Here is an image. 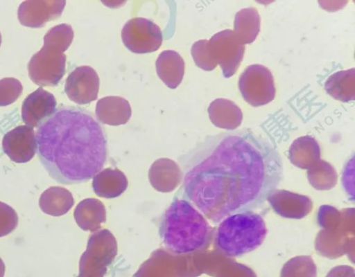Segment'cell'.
<instances>
[{
    "label": "cell",
    "instance_id": "cell-19",
    "mask_svg": "<svg viewBox=\"0 0 355 277\" xmlns=\"http://www.w3.org/2000/svg\"><path fill=\"white\" fill-rule=\"evenodd\" d=\"M73 38V30L70 25L62 24L50 29L44 37V46L64 53Z\"/></svg>",
    "mask_w": 355,
    "mask_h": 277
},
{
    "label": "cell",
    "instance_id": "cell-10",
    "mask_svg": "<svg viewBox=\"0 0 355 277\" xmlns=\"http://www.w3.org/2000/svg\"><path fill=\"white\" fill-rule=\"evenodd\" d=\"M65 3L63 0L25 1L19 6L18 19L23 26L40 28L59 17Z\"/></svg>",
    "mask_w": 355,
    "mask_h": 277
},
{
    "label": "cell",
    "instance_id": "cell-6",
    "mask_svg": "<svg viewBox=\"0 0 355 277\" xmlns=\"http://www.w3.org/2000/svg\"><path fill=\"white\" fill-rule=\"evenodd\" d=\"M65 55L58 49L43 46L33 55L28 66L31 80L40 86H54L64 74Z\"/></svg>",
    "mask_w": 355,
    "mask_h": 277
},
{
    "label": "cell",
    "instance_id": "cell-13",
    "mask_svg": "<svg viewBox=\"0 0 355 277\" xmlns=\"http://www.w3.org/2000/svg\"><path fill=\"white\" fill-rule=\"evenodd\" d=\"M95 111L101 123L110 125L125 124L132 114L128 101L119 96L101 98L96 103Z\"/></svg>",
    "mask_w": 355,
    "mask_h": 277
},
{
    "label": "cell",
    "instance_id": "cell-11",
    "mask_svg": "<svg viewBox=\"0 0 355 277\" xmlns=\"http://www.w3.org/2000/svg\"><path fill=\"white\" fill-rule=\"evenodd\" d=\"M2 147L7 156L15 163H26L34 157L37 143L33 127L20 125L3 136Z\"/></svg>",
    "mask_w": 355,
    "mask_h": 277
},
{
    "label": "cell",
    "instance_id": "cell-23",
    "mask_svg": "<svg viewBox=\"0 0 355 277\" xmlns=\"http://www.w3.org/2000/svg\"><path fill=\"white\" fill-rule=\"evenodd\" d=\"M17 224L16 211L10 206L0 202V238L12 232Z\"/></svg>",
    "mask_w": 355,
    "mask_h": 277
},
{
    "label": "cell",
    "instance_id": "cell-15",
    "mask_svg": "<svg viewBox=\"0 0 355 277\" xmlns=\"http://www.w3.org/2000/svg\"><path fill=\"white\" fill-rule=\"evenodd\" d=\"M208 113L215 126L230 130L238 127L243 119L241 109L226 98H217L212 101L208 107Z\"/></svg>",
    "mask_w": 355,
    "mask_h": 277
},
{
    "label": "cell",
    "instance_id": "cell-24",
    "mask_svg": "<svg viewBox=\"0 0 355 277\" xmlns=\"http://www.w3.org/2000/svg\"><path fill=\"white\" fill-rule=\"evenodd\" d=\"M315 268L309 262L291 263L284 267L282 277H315Z\"/></svg>",
    "mask_w": 355,
    "mask_h": 277
},
{
    "label": "cell",
    "instance_id": "cell-1",
    "mask_svg": "<svg viewBox=\"0 0 355 277\" xmlns=\"http://www.w3.org/2000/svg\"><path fill=\"white\" fill-rule=\"evenodd\" d=\"M182 168L184 199L216 224L260 208L283 179L277 150L247 129L207 137L183 159Z\"/></svg>",
    "mask_w": 355,
    "mask_h": 277
},
{
    "label": "cell",
    "instance_id": "cell-4",
    "mask_svg": "<svg viewBox=\"0 0 355 277\" xmlns=\"http://www.w3.org/2000/svg\"><path fill=\"white\" fill-rule=\"evenodd\" d=\"M266 234V225L261 215L254 211L238 213L219 222L214 244L222 254L239 257L258 248Z\"/></svg>",
    "mask_w": 355,
    "mask_h": 277
},
{
    "label": "cell",
    "instance_id": "cell-9",
    "mask_svg": "<svg viewBox=\"0 0 355 277\" xmlns=\"http://www.w3.org/2000/svg\"><path fill=\"white\" fill-rule=\"evenodd\" d=\"M99 89V78L89 66L75 69L67 77L64 91L73 102L84 105L96 99Z\"/></svg>",
    "mask_w": 355,
    "mask_h": 277
},
{
    "label": "cell",
    "instance_id": "cell-25",
    "mask_svg": "<svg viewBox=\"0 0 355 277\" xmlns=\"http://www.w3.org/2000/svg\"><path fill=\"white\" fill-rule=\"evenodd\" d=\"M326 277H354V271L348 266L336 267L332 269Z\"/></svg>",
    "mask_w": 355,
    "mask_h": 277
},
{
    "label": "cell",
    "instance_id": "cell-14",
    "mask_svg": "<svg viewBox=\"0 0 355 277\" xmlns=\"http://www.w3.org/2000/svg\"><path fill=\"white\" fill-rule=\"evenodd\" d=\"M155 65L159 78L168 87L175 89L181 83L184 73V62L178 53L172 50L162 51Z\"/></svg>",
    "mask_w": 355,
    "mask_h": 277
},
{
    "label": "cell",
    "instance_id": "cell-17",
    "mask_svg": "<svg viewBox=\"0 0 355 277\" xmlns=\"http://www.w3.org/2000/svg\"><path fill=\"white\" fill-rule=\"evenodd\" d=\"M73 204L71 194L65 188L51 186L40 195L39 206L46 214L60 216L65 214Z\"/></svg>",
    "mask_w": 355,
    "mask_h": 277
},
{
    "label": "cell",
    "instance_id": "cell-7",
    "mask_svg": "<svg viewBox=\"0 0 355 277\" xmlns=\"http://www.w3.org/2000/svg\"><path fill=\"white\" fill-rule=\"evenodd\" d=\"M121 38L124 45L132 52L148 53L157 51L162 43L160 28L143 17L128 20L123 26Z\"/></svg>",
    "mask_w": 355,
    "mask_h": 277
},
{
    "label": "cell",
    "instance_id": "cell-26",
    "mask_svg": "<svg viewBox=\"0 0 355 277\" xmlns=\"http://www.w3.org/2000/svg\"><path fill=\"white\" fill-rule=\"evenodd\" d=\"M5 264L2 259L0 258V277H3L5 274Z\"/></svg>",
    "mask_w": 355,
    "mask_h": 277
},
{
    "label": "cell",
    "instance_id": "cell-3",
    "mask_svg": "<svg viewBox=\"0 0 355 277\" xmlns=\"http://www.w3.org/2000/svg\"><path fill=\"white\" fill-rule=\"evenodd\" d=\"M214 231L207 218L189 201L175 199L164 213L159 226L167 250L184 255L200 251L210 244Z\"/></svg>",
    "mask_w": 355,
    "mask_h": 277
},
{
    "label": "cell",
    "instance_id": "cell-8",
    "mask_svg": "<svg viewBox=\"0 0 355 277\" xmlns=\"http://www.w3.org/2000/svg\"><path fill=\"white\" fill-rule=\"evenodd\" d=\"M208 48L214 61L219 64L223 74L230 78L236 72L243 60L245 46L232 30H224L208 40Z\"/></svg>",
    "mask_w": 355,
    "mask_h": 277
},
{
    "label": "cell",
    "instance_id": "cell-2",
    "mask_svg": "<svg viewBox=\"0 0 355 277\" xmlns=\"http://www.w3.org/2000/svg\"><path fill=\"white\" fill-rule=\"evenodd\" d=\"M38 154L49 175L63 184L89 180L104 167L107 141L101 125L88 113L58 110L37 133Z\"/></svg>",
    "mask_w": 355,
    "mask_h": 277
},
{
    "label": "cell",
    "instance_id": "cell-12",
    "mask_svg": "<svg viewBox=\"0 0 355 277\" xmlns=\"http://www.w3.org/2000/svg\"><path fill=\"white\" fill-rule=\"evenodd\" d=\"M55 107L54 96L40 87L25 98L21 107L22 119L26 125L36 127L55 111Z\"/></svg>",
    "mask_w": 355,
    "mask_h": 277
},
{
    "label": "cell",
    "instance_id": "cell-27",
    "mask_svg": "<svg viewBox=\"0 0 355 277\" xmlns=\"http://www.w3.org/2000/svg\"><path fill=\"white\" fill-rule=\"evenodd\" d=\"M1 33H0V46H1Z\"/></svg>",
    "mask_w": 355,
    "mask_h": 277
},
{
    "label": "cell",
    "instance_id": "cell-20",
    "mask_svg": "<svg viewBox=\"0 0 355 277\" xmlns=\"http://www.w3.org/2000/svg\"><path fill=\"white\" fill-rule=\"evenodd\" d=\"M291 157L298 160L301 157L305 159L319 156V146L311 136H302L296 139L290 149Z\"/></svg>",
    "mask_w": 355,
    "mask_h": 277
},
{
    "label": "cell",
    "instance_id": "cell-18",
    "mask_svg": "<svg viewBox=\"0 0 355 277\" xmlns=\"http://www.w3.org/2000/svg\"><path fill=\"white\" fill-rule=\"evenodd\" d=\"M260 16L254 8H245L236 12L234 33L243 44H250L257 38L260 30Z\"/></svg>",
    "mask_w": 355,
    "mask_h": 277
},
{
    "label": "cell",
    "instance_id": "cell-5",
    "mask_svg": "<svg viewBox=\"0 0 355 277\" xmlns=\"http://www.w3.org/2000/svg\"><path fill=\"white\" fill-rule=\"evenodd\" d=\"M239 88L243 99L253 107L265 105L275 96V87L270 71L261 64L248 66L241 74Z\"/></svg>",
    "mask_w": 355,
    "mask_h": 277
},
{
    "label": "cell",
    "instance_id": "cell-16",
    "mask_svg": "<svg viewBox=\"0 0 355 277\" xmlns=\"http://www.w3.org/2000/svg\"><path fill=\"white\" fill-rule=\"evenodd\" d=\"M327 93L336 100L349 102L355 98V69L352 68L331 75L324 83Z\"/></svg>",
    "mask_w": 355,
    "mask_h": 277
},
{
    "label": "cell",
    "instance_id": "cell-22",
    "mask_svg": "<svg viewBox=\"0 0 355 277\" xmlns=\"http://www.w3.org/2000/svg\"><path fill=\"white\" fill-rule=\"evenodd\" d=\"M23 87L21 82L13 78L0 80V106L3 107L14 102L21 95Z\"/></svg>",
    "mask_w": 355,
    "mask_h": 277
},
{
    "label": "cell",
    "instance_id": "cell-21",
    "mask_svg": "<svg viewBox=\"0 0 355 277\" xmlns=\"http://www.w3.org/2000/svg\"><path fill=\"white\" fill-rule=\"evenodd\" d=\"M191 55L196 64L205 71H211L217 64L212 59L208 48V40L196 42L191 47Z\"/></svg>",
    "mask_w": 355,
    "mask_h": 277
}]
</instances>
